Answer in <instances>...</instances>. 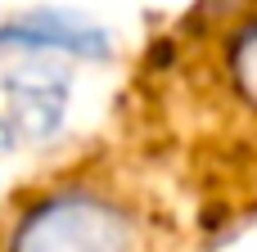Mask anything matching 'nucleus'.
<instances>
[{"instance_id": "f257e3e1", "label": "nucleus", "mask_w": 257, "mask_h": 252, "mask_svg": "<svg viewBox=\"0 0 257 252\" xmlns=\"http://www.w3.org/2000/svg\"><path fill=\"white\" fill-rule=\"evenodd\" d=\"M9 252H136V225L113 198L68 189L18 221Z\"/></svg>"}, {"instance_id": "f03ea898", "label": "nucleus", "mask_w": 257, "mask_h": 252, "mask_svg": "<svg viewBox=\"0 0 257 252\" xmlns=\"http://www.w3.org/2000/svg\"><path fill=\"white\" fill-rule=\"evenodd\" d=\"M230 81H235V90L244 95V104L257 108V23L239 32V41H235V50H230Z\"/></svg>"}]
</instances>
